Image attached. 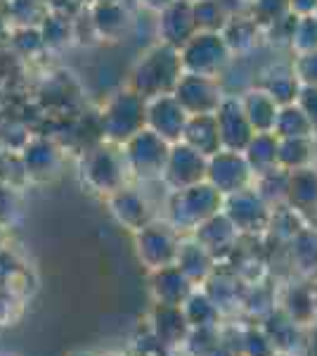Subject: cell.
<instances>
[{
  "mask_svg": "<svg viewBox=\"0 0 317 356\" xmlns=\"http://www.w3.org/2000/svg\"><path fill=\"white\" fill-rule=\"evenodd\" d=\"M216 122L218 131H221L223 150L244 152L251 138L256 136V131H253L249 117L244 112V105H241V97L237 95H225V100L216 112Z\"/></svg>",
  "mask_w": 317,
  "mask_h": 356,
  "instance_id": "cell-13",
  "label": "cell"
},
{
  "mask_svg": "<svg viewBox=\"0 0 317 356\" xmlns=\"http://www.w3.org/2000/svg\"><path fill=\"white\" fill-rule=\"evenodd\" d=\"M76 356H93V354H76Z\"/></svg>",
  "mask_w": 317,
  "mask_h": 356,
  "instance_id": "cell-50",
  "label": "cell"
},
{
  "mask_svg": "<svg viewBox=\"0 0 317 356\" xmlns=\"http://www.w3.org/2000/svg\"><path fill=\"white\" fill-rule=\"evenodd\" d=\"M289 8L293 15H315L317 13V0H289Z\"/></svg>",
  "mask_w": 317,
  "mask_h": 356,
  "instance_id": "cell-44",
  "label": "cell"
},
{
  "mask_svg": "<svg viewBox=\"0 0 317 356\" xmlns=\"http://www.w3.org/2000/svg\"><path fill=\"white\" fill-rule=\"evenodd\" d=\"M182 74H185V67H182L180 50L164 43H154L132 67L128 88H132L145 100L159 95H173Z\"/></svg>",
  "mask_w": 317,
  "mask_h": 356,
  "instance_id": "cell-1",
  "label": "cell"
},
{
  "mask_svg": "<svg viewBox=\"0 0 317 356\" xmlns=\"http://www.w3.org/2000/svg\"><path fill=\"white\" fill-rule=\"evenodd\" d=\"M206 181H209L223 197H228V195H234L239 191L251 188L256 176H253L244 152L221 150L218 154L209 157V174H206Z\"/></svg>",
  "mask_w": 317,
  "mask_h": 356,
  "instance_id": "cell-11",
  "label": "cell"
},
{
  "mask_svg": "<svg viewBox=\"0 0 317 356\" xmlns=\"http://www.w3.org/2000/svg\"><path fill=\"white\" fill-rule=\"evenodd\" d=\"M315 15H317V13H315Z\"/></svg>",
  "mask_w": 317,
  "mask_h": 356,
  "instance_id": "cell-53",
  "label": "cell"
},
{
  "mask_svg": "<svg viewBox=\"0 0 317 356\" xmlns=\"http://www.w3.org/2000/svg\"><path fill=\"white\" fill-rule=\"evenodd\" d=\"M10 0H0V10H5V5H8Z\"/></svg>",
  "mask_w": 317,
  "mask_h": 356,
  "instance_id": "cell-47",
  "label": "cell"
},
{
  "mask_svg": "<svg viewBox=\"0 0 317 356\" xmlns=\"http://www.w3.org/2000/svg\"><path fill=\"white\" fill-rule=\"evenodd\" d=\"M152 297L157 304H169V307H182L192 292L197 290V285L180 271L178 264L173 266H164L159 271H152Z\"/></svg>",
  "mask_w": 317,
  "mask_h": 356,
  "instance_id": "cell-18",
  "label": "cell"
},
{
  "mask_svg": "<svg viewBox=\"0 0 317 356\" xmlns=\"http://www.w3.org/2000/svg\"><path fill=\"white\" fill-rule=\"evenodd\" d=\"M282 309L296 321L298 325H313L317 321V295L308 285H291L286 290Z\"/></svg>",
  "mask_w": 317,
  "mask_h": 356,
  "instance_id": "cell-29",
  "label": "cell"
},
{
  "mask_svg": "<svg viewBox=\"0 0 317 356\" xmlns=\"http://www.w3.org/2000/svg\"><path fill=\"white\" fill-rule=\"evenodd\" d=\"M244 157L249 162L253 176L268 174L280 166V138L275 134H256L246 145Z\"/></svg>",
  "mask_w": 317,
  "mask_h": 356,
  "instance_id": "cell-27",
  "label": "cell"
},
{
  "mask_svg": "<svg viewBox=\"0 0 317 356\" xmlns=\"http://www.w3.org/2000/svg\"><path fill=\"white\" fill-rule=\"evenodd\" d=\"M225 197L209 181H201L197 186L173 191L169 202V221L178 231H197L204 221L223 211Z\"/></svg>",
  "mask_w": 317,
  "mask_h": 356,
  "instance_id": "cell-3",
  "label": "cell"
},
{
  "mask_svg": "<svg viewBox=\"0 0 317 356\" xmlns=\"http://www.w3.org/2000/svg\"><path fill=\"white\" fill-rule=\"evenodd\" d=\"M171 143L157 136L154 131H140L135 138H130L123 145L126 162L132 176L142 178V181H161L169 164Z\"/></svg>",
  "mask_w": 317,
  "mask_h": 356,
  "instance_id": "cell-6",
  "label": "cell"
},
{
  "mask_svg": "<svg viewBox=\"0 0 317 356\" xmlns=\"http://www.w3.org/2000/svg\"><path fill=\"white\" fill-rule=\"evenodd\" d=\"M19 154H22V162H24L28 181H50L53 176L60 174L62 150L53 140L31 138Z\"/></svg>",
  "mask_w": 317,
  "mask_h": 356,
  "instance_id": "cell-17",
  "label": "cell"
},
{
  "mask_svg": "<svg viewBox=\"0 0 317 356\" xmlns=\"http://www.w3.org/2000/svg\"><path fill=\"white\" fill-rule=\"evenodd\" d=\"M102 140L112 145H126L130 138L147 129V100L132 88H121L107 95L100 112Z\"/></svg>",
  "mask_w": 317,
  "mask_h": 356,
  "instance_id": "cell-2",
  "label": "cell"
},
{
  "mask_svg": "<svg viewBox=\"0 0 317 356\" xmlns=\"http://www.w3.org/2000/svg\"><path fill=\"white\" fill-rule=\"evenodd\" d=\"M261 88L265 93H270L275 97V102L282 105H293L298 100V93H301L303 83L298 81L296 72H293V65H277L270 67L268 72L263 74Z\"/></svg>",
  "mask_w": 317,
  "mask_h": 356,
  "instance_id": "cell-25",
  "label": "cell"
},
{
  "mask_svg": "<svg viewBox=\"0 0 317 356\" xmlns=\"http://www.w3.org/2000/svg\"><path fill=\"white\" fill-rule=\"evenodd\" d=\"M289 250H291V261L296 264L298 271L317 273V228L303 226L289 240Z\"/></svg>",
  "mask_w": 317,
  "mask_h": 356,
  "instance_id": "cell-32",
  "label": "cell"
},
{
  "mask_svg": "<svg viewBox=\"0 0 317 356\" xmlns=\"http://www.w3.org/2000/svg\"><path fill=\"white\" fill-rule=\"evenodd\" d=\"M286 207L298 211L301 216L317 211V166L289 171V191H286Z\"/></svg>",
  "mask_w": 317,
  "mask_h": 356,
  "instance_id": "cell-21",
  "label": "cell"
},
{
  "mask_svg": "<svg viewBox=\"0 0 317 356\" xmlns=\"http://www.w3.org/2000/svg\"><path fill=\"white\" fill-rule=\"evenodd\" d=\"M187 122L189 114L175 100V95H159L147 100V129L169 140L171 145L182 140Z\"/></svg>",
  "mask_w": 317,
  "mask_h": 356,
  "instance_id": "cell-14",
  "label": "cell"
},
{
  "mask_svg": "<svg viewBox=\"0 0 317 356\" xmlns=\"http://www.w3.org/2000/svg\"><path fill=\"white\" fill-rule=\"evenodd\" d=\"M234 356H244V354H234Z\"/></svg>",
  "mask_w": 317,
  "mask_h": 356,
  "instance_id": "cell-51",
  "label": "cell"
},
{
  "mask_svg": "<svg viewBox=\"0 0 317 356\" xmlns=\"http://www.w3.org/2000/svg\"><path fill=\"white\" fill-rule=\"evenodd\" d=\"M291 50L296 55L315 53L317 50V15H303L296 19L291 33Z\"/></svg>",
  "mask_w": 317,
  "mask_h": 356,
  "instance_id": "cell-39",
  "label": "cell"
},
{
  "mask_svg": "<svg viewBox=\"0 0 317 356\" xmlns=\"http://www.w3.org/2000/svg\"><path fill=\"white\" fill-rule=\"evenodd\" d=\"M263 328L265 332L270 335V340L275 342L277 352H284V354H291V349H296L301 344V328L296 321L291 318L284 309H273L268 316H263Z\"/></svg>",
  "mask_w": 317,
  "mask_h": 356,
  "instance_id": "cell-26",
  "label": "cell"
},
{
  "mask_svg": "<svg viewBox=\"0 0 317 356\" xmlns=\"http://www.w3.org/2000/svg\"><path fill=\"white\" fill-rule=\"evenodd\" d=\"M293 72H296L298 81L303 86H313L317 88V50L315 53H301L293 57Z\"/></svg>",
  "mask_w": 317,
  "mask_h": 356,
  "instance_id": "cell-42",
  "label": "cell"
},
{
  "mask_svg": "<svg viewBox=\"0 0 317 356\" xmlns=\"http://www.w3.org/2000/svg\"><path fill=\"white\" fill-rule=\"evenodd\" d=\"M206 174H209V157H204L201 152L180 140L171 147L169 164H166L161 181L171 191H182V188L197 186V183L206 181Z\"/></svg>",
  "mask_w": 317,
  "mask_h": 356,
  "instance_id": "cell-12",
  "label": "cell"
},
{
  "mask_svg": "<svg viewBox=\"0 0 317 356\" xmlns=\"http://www.w3.org/2000/svg\"><path fill=\"white\" fill-rule=\"evenodd\" d=\"M10 29H12V26H10L8 17H5V13H3V10H0V43L10 41V33H12V31H10Z\"/></svg>",
  "mask_w": 317,
  "mask_h": 356,
  "instance_id": "cell-46",
  "label": "cell"
},
{
  "mask_svg": "<svg viewBox=\"0 0 317 356\" xmlns=\"http://www.w3.org/2000/svg\"><path fill=\"white\" fill-rule=\"evenodd\" d=\"M88 15L100 41H123L132 29V17L123 0H93Z\"/></svg>",
  "mask_w": 317,
  "mask_h": 356,
  "instance_id": "cell-15",
  "label": "cell"
},
{
  "mask_svg": "<svg viewBox=\"0 0 317 356\" xmlns=\"http://www.w3.org/2000/svg\"><path fill=\"white\" fill-rule=\"evenodd\" d=\"M80 174L83 181L93 191L114 195L126 188V176L130 174L123 150H117L112 143H95L90 150L83 152L80 159Z\"/></svg>",
  "mask_w": 317,
  "mask_h": 356,
  "instance_id": "cell-4",
  "label": "cell"
},
{
  "mask_svg": "<svg viewBox=\"0 0 317 356\" xmlns=\"http://www.w3.org/2000/svg\"><path fill=\"white\" fill-rule=\"evenodd\" d=\"M152 323H154V335L161 344H180V342H187L189 328L187 318H185V312L182 307H169V304H157L154 307V314H152Z\"/></svg>",
  "mask_w": 317,
  "mask_h": 356,
  "instance_id": "cell-24",
  "label": "cell"
},
{
  "mask_svg": "<svg viewBox=\"0 0 317 356\" xmlns=\"http://www.w3.org/2000/svg\"><path fill=\"white\" fill-rule=\"evenodd\" d=\"M192 3H194V0H192Z\"/></svg>",
  "mask_w": 317,
  "mask_h": 356,
  "instance_id": "cell-52",
  "label": "cell"
},
{
  "mask_svg": "<svg viewBox=\"0 0 317 356\" xmlns=\"http://www.w3.org/2000/svg\"><path fill=\"white\" fill-rule=\"evenodd\" d=\"M253 188H256V193L261 195V197L273 207V209L284 207L286 204V191H289V171L277 166V169L268 171V174L256 176Z\"/></svg>",
  "mask_w": 317,
  "mask_h": 356,
  "instance_id": "cell-35",
  "label": "cell"
},
{
  "mask_svg": "<svg viewBox=\"0 0 317 356\" xmlns=\"http://www.w3.org/2000/svg\"><path fill=\"white\" fill-rule=\"evenodd\" d=\"M199 33L197 17H194V3L192 0H175L169 8H164L154 19V36L157 43L171 45L180 50L185 48L189 38Z\"/></svg>",
  "mask_w": 317,
  "mask_h": 356,
  "instance_id": "cell-10",
  "label": "cell"
},
{
  "mask_svg": "<svg viewBox=\"0 0 317 356\" xmlns=\"http://www.w3.org/2000/svg\"><path fill=\"white\" fill-rule=\"evenodd\" d=\"M275 356H291V354H284V352H277V354H275Z\"/></svg>",
  "mask_w": 317,
  "mask_h": 356,
  "instance_id": "cell-49",
  "label": "cell"
},
{
  "mask_svg": "<svg viewBox=\"0 0 317 356\" xmlns=\"http://www.w3.org/2000/svg\"><path fill=\"white\" fill-rule=\"evenodd\" d=\"M3 13L8 17L10 26L28 29L43 24L53 13V8H50V0H10Z\"/></svg>",
  "mask_w": 317,
  "mask_h": 356,
  "instance_id": "cell-30",
  "label": "cell"
},
{
  "mask_svg": "<svg viewBox=\"0 0 317 356\" xmlns=\"http://www.w3.org/2000/svg\"><path fill=\"white\" fill-rule=\"evenodd\" d=\"M232 50L221 31H199L189 38L185 48H180L182 67L187 74H201V76H221L232 62Z\"/></svg>",
  "mask_w": 317,
  "mask_h": 356,
  "instance_id": "cell-5",
  "label": "cell"
},
{
  "mask_svg": "<svg viewBox=\"0 0 317 356\" xmlns=\"http://www.w3.org/2000/svg\"><path fill=\"white\" fill-rule=\"evenodd\" d=\"M8 48L17 53L24 60V57H33L38 53H45V41H43V33H40L38 26H28V29H15L10 33V41Z\"/></svg>",
  "mask_w": 317,
  "mask_h": 356,
  "instance_id": "cell-38",
  "label": "cell"
},
{
  "mask_svg": "<svg viewBox=\"0 0 317 356\" xmlns=\"http://www.w3.org/2000/svg\"><path fill=\"white\" fill-rule=\"evenodd\" d=\"M171 3H175V0H140V8H145V13H154L159 15L164 8H169Z\"/></svg>",
  "mask_w": 317,
  "mask_h": 356,
  "instance_id": "cell-45",
  "label": "cell"
},
{
  "mask_svg": "<svg viewBox=\"0 0 317 356\" xmlns=\"http://www.w3.org/2000/svg\"><path fill=\"white\" fill-rule=\"evenodd\" d=\"M0 252H3V233H0Z\"/></svg>",
  "mask_w": 317,
  "mask_h": 356,
  "instance_id": "cell-48",
  "label": "cell"
},
{
  "mask_svg": "<svg viewBox=\"0 0 317 356\" xmlns=\"http://www.w3.org/2000/svg\"><path fill=\"white\" fill-rule=\"evenodd\" d=\"M109 209H112L114 219L132 233L142 231L154 221L147 197L142 193L132 191V188H121L114 195H109Z\"/></svg>",
  "mask_w": 317,
  "mask_h": 356,
  "instance_id": "cell-16",
  "label": "cell"
},
{
  "mask_svg": "<svg viewBox=\"0 0 317 356\" xmlns=\"http://www.w3.org/2000/svg\"><path fill=\"white\" fill-rule=\"evenodd\" d=\"M237 15L228 0H194V17L199 31H221Z\"/></svg>",
  "mask_w": 317,
  "mask_h": 356,
  "instance_id": "cell-31",
  "label": "cell"
},
{
  "mask_svg": "<svg viewBox=\"0 0 317 356\" xmlns=\"http://www.w3.org/2000/svg\"><path fill=\"white\" fill-rule=\"evenodd\" d=\"M173 95L185 107L189 117H194V114H216L221 102L225 100L221 79L201 76V74H187V72L178 81Z\"/></svg>",
  "mask_w": 317,
  "mask_h": 356,
  "instance_id": "cell-9",
  "label": "cell"
},
{
  "mask_svg": "<svg viewBox=\"0 0 317 356\" xmlns=\"http://www.w3.org/2000/svg\"><path fill=\"white\" fill-rule=\"evenodd\" d=\"M239 97H241V105H244V112H246V117H249L253 131H256V134H273L275 122H277V114H280V105L275 102V97L270 93H265L261 86L249 88Z\"/></svg>",
  "mask_w": 317,
  "mask_h": 356,
  "instance_id": "cell-22",
  "label": "cell"
},
{
  "mask_svg": "<svg viewBox=\"0 0 317 356\" xmlns=\"http://www.w3.org/2000/svg\"><path fill=\"white\" fill-rule=\"evenodd\" d=\"M258 29H261V24H258L253 17L234 15L232 19H230V24L223 29V36L232 53H246V50H251L258 41Z\"/></svg>",
  "mask_w": 317,
  "mask_h": 356,
  "instance_id": "cell-33",
  "label": "cell"
},
{
  "mask_svg": "<svg viewBox=\"0 0 317 356\" xmlns=\"http://www.w3.org/2000/svg\"><path fill=\"white\" fill-rule=\"evenodd\" d=\"M251 10H253L251 17L261 26H270L273 22H277L284 15L291 13L289 0H253Z\"/></svg>",
  "mask_w": 317,
  "mask_h": 356,
  "instance_id": "cell-41",
  "label": "cell"
},
{
  "mask_svg": "<svg viewBox=\"0 0 317 356\" xmlns=\"http://www.w3.org/2000/svg\"><path fill=\"white\" fill-rule=\"evenodd\" d=\"M194 240H199L206 250L211 252L216 259H225L228 254H232L237 250V243H239V231L232 226V221L223 214H216L211 216L209 221H204L201 226L194 231L192 235Z\"/></svg>",
  "mask_w": 317,
  "mask_h": 356,
  "instance_id": "cell-19",
  "label": "cell"
},
{
  "mask_svg": "<svg viewBox=\"0 0 317 356\" xmlns=\"http://www.w3.org/2000/svg\"><path fill=\"white\" fill-rule=\"evenodd\" d=\"M273 134L277 138H313L315 129H313V124H310V119L305 117V112L293 102V105L280 107Z\"/></svg>",
  "mask_w": 317,
  "mask_h": 356,
  "instance_id": "cell-36",
  "label": "cell"
},
{
  "mask_svg": "<svg viewBox=\"0 0 317 356\" xmlns=\"http://www.w3.org/2000/svg\"><path fill=\"white\" fill-rule=\"evenodd\" d=\"M241 354L244 356H275L277 347L270 340V335L265 332L263 325H253L241 335Z\"/></svg>",
  "mask_w": 317,
  "mask_h": 356,
  "instance_id": "cell-40",
  "label": "cell"
},
{
  "mask_svg": "<svg viewBox=\"0 0 317 356\" xmlns=\"http://www.w3.org/2000/svg\"><path fill=\"white\" fill-rule=\"evenodd\" d=\"M182 143H187L189 147H194L204 157H213V154L221 152L223 143H221L216 114H194V117H189Z\"/></svg>",
  "mask_w": 317,
  "mask_h": 356,
  "instance_id": "cell-23",
  "label": "cell"
},
{
  "mask_svg": "<svg viewBox=\"0 0 317 356\" xmlns=\"http://www.w3.org/2000/svg\"><path fill=\"white\" fill-rule=\"evenodd\" d=\"M180 231L171 221H152L142 231L135 233L137 257L149 271H159L164 266H173L180 250Z\"/></svg>",
  "mask_w": 317,
  "mask_h": 356,
  "instance_id": "cell-7",
  "label": "cell"
},
{
  "mask_svg": "<svg viewBox=\"0 0 317 356\" xmlns=\"http://www.w3.org/2000/svg\"><path fill=\"white\" fill-rule=\"evenodd\" d=\"M273 207H270L256 188H246L234 195H228L223 202V214L232 221L239 235H261L270 228L273 221Z\"/></svg>",
  "mask_w": 317,
  "mask_h": 356,
  "instance_id": "cell-8",
  "label": "cell"
},
{
  "mask_svg": "<svg viewBox=\"0 0 317 356\" xmlns=\"http://www.w3.org/2000/svg\"><path fill=\"white\" fill-rule=\"evenodd\" d=\"M38 29H40V33H43V41L48 50H62V48H67V45H71L74 38H76L74 19L60 13H50L48 19Z\"/></svg>",
  "mask_w": 317,
  "mask_h": 356,
  "instance_id": "cell-37",
  "label": "cell"
},
{
  "mask_svg": "<svg viewBox=\"0 0 317 356\" xmlns=\"http://www.w3.org/2000/svg\"><path fill=\"white\" fill-rule=\"evenodd\" d=\"M175 264L180 266V271L185 273L194 285H204L213 275V271H216L218 259L199 243V240L189 238V240H182L180 243Z\"/></svg>",
  "mask_w": 317,
  "mask_h": 356,
  "instance_id": "cell-20",
  "label": "cell"
},
{
  "mask_svg": "<svg viewBox=\"0 0 317 356\" xmlns=\"http://www.w3.org/2000/svg\"><path fill=\"white\" fill-rule=\"evenodd\" d=\"M296 105L305 112V117L310 119V124H313V129L317 134V88H313V86H303L301 93H298Z\"/></svg>",
  "mask_w": 317,
  "mask_h": 356,
  "instance_id": "cell-43",
  "label": "cell"
},
{
  "mask_svg": "<svg viewBox=\"0 0 317 356\" xmlns=\"http://www.w3.org/2000/svg\"><path fill=\"white\" fill-rule=\"evenodd\" d=\"M315 159L313 138H280V166L286 171H296L310 166Z\"/></svg>",
  "mask_w": 317,
  "mask_h": 356,
  "instance_id": "cell-34",
  "label": "cell"
},
{
  "mask_svg": "<svg viewBox=\"0 0 317 356\" xmlns=\"http://www.w3.org/2000/svg\"><path fill=\"white\" fill-rule=\"evenodd\" d=\"M182 312H185V318L192 330L218 328L223 316V309L211 300V295L206 290H194L192 297L182 304Z\"/></svg>",
  "mask_w": 317,
  "mask_h": 356,
  "instance_id": "cell-28",
  "label": "cell"
}]
</instances>
